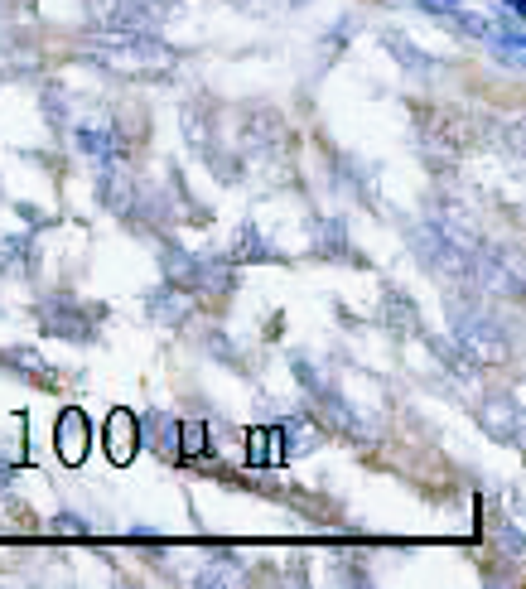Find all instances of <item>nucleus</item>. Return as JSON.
Returning a JSON list of instances; mask_svg holds the SVG:
<instances>
[{
	"label": "nucleus",
	"mask_w": 526,
	"mask_h": 589,
	"mask_svg": "<svg viewBox=\"0 0 526 589\" xmlns=\"http://www.w3.org/2000/svg\"><path fill=\"white\" fill-rule=\"evenodd\" d=\"M232 261H271V247L261 242V232L251 223H242V232L232 237Z\"/></svg>",
	"instance_id": "obj_6"
},
{
	"label": "nucleus",
	"mask_w": 526,
	"mask_h": 589,
	"mask_svg": "<svg viewBox=\"0 0 526 589\" xmlns=\"http://www.w3.org/2000/svg\"><path fill=\"white\" fill-rule=\"evenodd\" d=\"M0 483H10V464L5 459H0Z\"/></svg>",
	"instance_id": "obj_12"
},
{
	"label": "nucleus",
	"mask_w": 526,
	"mask_h": 589,
	"mask_svg": "<svg viewBox=\"0 0 526 589\" xmlns=\"http://www.w3.org/2000/svg\"><path fill=\"white\" fill-rule=\"evenodd\" d=\"M54 445H58V454H63V464H83L87 459V449H92V425H87V416L78 406H68V411L58 416Z\"/></svg>",
	"instance_id": "obj_2"
},
{
	"label": "nucleus",
	"mask_w": 526,
	"mask_h": 589,
	"mask_svg": "<svg viewBox=\"0 0 526 589\" xmlns=\"http://www.w3.org/2000/svg\"><path fill=\"white\" fill-rule=\"evenodd\" d=\"M140 425L150 430V449H155V454H169V459L179 454V421H174L169 411H150Z\"/></svg>",
	"instance_id": "obj_5"
},
{
	"label": "nucleus",
	"mask_w": 526,
	"mask_h": 589,
	"mask_svg": "<svg viewBox=\"0 0 526 589\" xmlns=\"http://www.w3.org/2000/svg\"><path fill=\"white\" fill-rule=\"evenodd\" d=\"M39 319H44V334H54V338H73V343L92 338V324H87V314L78 300H44V305H39Z\"/></svg>",
	"instance_id": "obj_1"
},
{
	"label": "nucleus",
	"mask_w": 526,
	"mask_h": 589,
	"mask_svg": "<svg viewBox=\"0 0 526 589\" xmlns=\"http://www.w3.org/2000/svg\"><path fill=\"white\" fill-rule=\"evenodd\" d=\"M179 449L194 454V459H213L218 454L213 440H208V425H179Z\"/></svg>",
	"instance_id": "obj_7"
},
{
	"label": "nucleus",
	"mask_w": 526,
	"mask_h": 589,
	"mask_svg": "<svg viewBox=\"0 0 526 589\" xmlns=\"http://www.w3.org/2000/svg\"><path fill=\"white\" fill-rule=\"evenodd\" d=\"M54 532L78 536V532H87V527H83V517H73V512H58V517H54Z\"/></svg>",
	"instance_id": "obj_9"
},
{
	"label": "nucleus",
	"mask_w": 526,
	"mask_h": 589,
	"mask_svg": "<svg viewBox=\"0 0 526 589\" xmlns=\"http://www.w3.org/2000/svg\"><path fill=\"white\" fill-rule=\"evenodd\" d=\"M502 5H507V10H512V20H522V10H526L522 0H502Z\"/></svg>",
	"instance_id": "obj_11"
},
{
	"label": "nucleus",
	"mask_w": 526,
	"mask_h": 589,
	"mask_svg": "<svg viewBox=\"0 0 526 589\" xmlns=\"http://www.w3.org/2000/svg\"><path fill=\"white\" fill-rule=\"evenodd\" d=\"M25 247H29V237H10V242L0 247V266L20 271V266H25Z\"/></svg>",
	"instance_id": "obj_8"
},
{
	"label": "nucleus",
	"mask_w": 526,
	"mask_h": 589,
	"mask_svg": "<svg viewBox=\"0 0 526 589\" xmlns=\"http://www.w3.org/2000/svg\"><path fill=\"white\" fill-rule=\"evenodd\" d=\"M416 5L425 15H454V10H459V0H416Z\"/></svg>",
	"instance_id": "obj_10"
},
{
	"label": "nucleus",
	"mask_w": 526,
	"mask_h": 589,
	"mask_svg": "<svg viewBox=\"0 0 526 589\" xmlns=\"http://www.w3.org/2000/svg\"><path fill=\"white\" fill-rule=\"evenodd\" d=\"M78 150L92 155V160H116V155H126V141L111 131V126H78Z\"/></svg>",
	"instance_id": "obj_4"
},
{
	"label": "nucleus",
	"mask_w": 526,
	"mask_h": 589,
	"mask_svg": "<svg viewBox=\"0 0 526 589\" xmlns=\"http://www.w3.org/2000/svg\"><path fill=\"white\" fill-rule=\"evenodd\" d=\"M140 421L131 416V411H111V421H107V454H111V464H131L136 459V449H140Z\"/></svg>",
	"instance_id": "obj_3"
}]
</instances>
